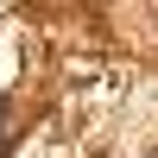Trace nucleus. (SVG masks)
<instances>
[{
    "label": "nucleus",
    "mask_w": 158,
    "mask_h": 158,
    "mask_svg": "<svg viewBox=\"0 0 158 158\" xmlns=\"http://www.w3.org/2000/svg\"><path fill=\"white\" fill-rule=\"evenodd\" d=\"M152 158H158V152H152Z\"/></svg>",
    "instance_id": "f257e3e1"
}]
</instances>
